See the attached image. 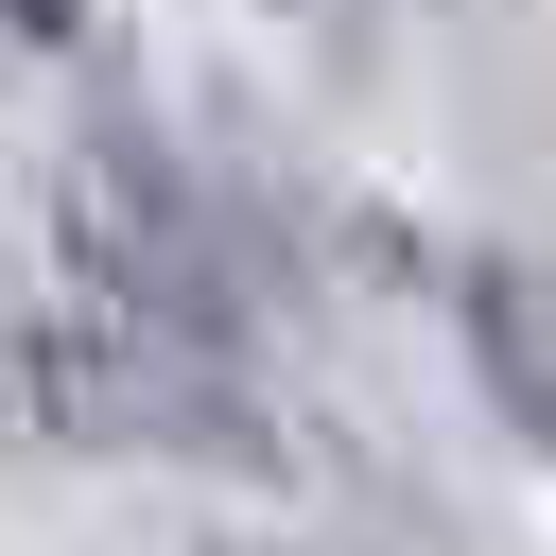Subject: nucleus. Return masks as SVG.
Segmentation results:
<instances>
[{
    "label": "nucleus",
    "mask_w": 556,
    "mask_h": 556,
    "mask_svg": "<svg viewBox=\"0 0 556 556\" xmlns=\"http://www.w3.org/2000/svg\"><path fill=\"white\" fill-rule=\"evenodd\" d=\"M243 417V261L156 122H87L0 191V434L208 452Z\"/></svg>",
    "instance_id": "obj_1"
},
{
    "label": "nucleus",
    "mask_w": 556,
    "mask_h": 556,
    "mask_svg": "<svg viewBox=\"0 0 556 556\" xmlns=\"http://www.w3.org/2000/svg\"><path fill=\"white\" fill-rule=\"evenodd\" d=\"M0 17H17L35 52H52V35H87V0H0Z\"/></svg>",
    "instance_id": "obj_2"
}]
</instances>
